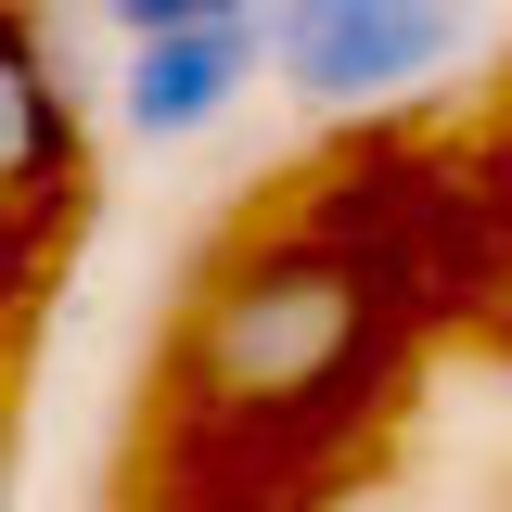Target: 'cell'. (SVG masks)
I'll return each mask as SVG.
<instances>
[{
    "label": "cell",
    "mask_w": 512,
    "mask_h": 512,
    "mask_svg": "<svg viewBox=\"0 0 512 512\" xmlns=\"http://www.w3.org/2000/svg\"><path fill=\"white\" fill-rule=\"evenodd\" d=\"M461 26H474V0H282L269 13V77L320 116H372L461 52Z\"/></svg>",
    "instance_id": "2"
},
{
    "label": "cell",
    "mask_w": 512,
    "mask_h": 512,
    "mask_svg": "<svg viewBox=\"0 0 512 512\" xmlns=\"http://www.w3.org/2000/svg\"><path fill=\"white\" fill-rule=\"evenodd\" d=\"M90 13L141 52V39H180V26H269L282 0H90Z\"/></svg>",
    "instance_id": "5"
},
{
    "label": "cell",
    "mask_w": 512,
    "mask_h": 512,
    "mask_svg": "<svg viewBox=\"0 0 512 512\" xmlns=\"http://www.w3.org/2000/svg\"><path fill=\"white\" fill-rule=\"evenodd\" d=\"M77 154V103H64V64L39 39L26 0H0V192H52Z\"/></svg>",
    "instance_id": "4"
},
{
    "label": "cell",
    "mask_w": 512,
    "mask_h": 512,
    "mask_svg": "<svg viewBox=\"0 0 512 512\" xmlns=\"http://www.w3.org/2000/svg\"><path fill=\"white\" fill-rule=\"evenodd\" d=\"M256 64H269V26H180V39H141L128 52L116 103H128L141 141H192V128H218L256 90Z\"/></svg>",
    "instance_id": "3"
},
{
    "label": "cell",
    "mask_w": 512,
    "mask_h": 512,
    "mask_svg": "<svg viewBox=\"0 0 512 512\" xmlns=\"http://www.w3.org/2000/svg\"><path fill=\"white\" fill-rule=\"evenodd\" d=\"M359 359H372V269H359V244H244L180 320L192 397H218L244 423L320 410L333 384H359Z\"/></svg>",
    "instance_id": "1"
}]
</instances>
